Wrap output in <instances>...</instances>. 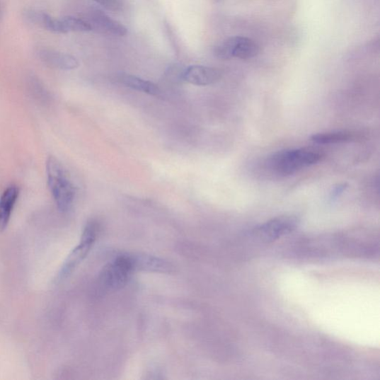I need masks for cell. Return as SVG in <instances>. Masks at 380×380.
I'll return each mask as SVG.
<instances>
[{"instance_id": "1", "label": "cell", "mask_w": 380, "mask_h": 380, "mask_svg": "<svg viewBox=\"0 0 380 380\" xmlns=\"http://www.w3.org/2000/svg\"><path fill=\"white\" fill-rule=\"evenodd\" d=\"M48 185L58 209L68 212L75 197V188L64 166L54 157H50L47 163Z\"/></svg>"}, {"instance_id": "2", "label": "cell", "mask_w": 380, "mask_h": 380, "mask_svg": "<svg viewBox=\"0 0 380 380\" xmlns=\"http://www.w3.org/2000/svg\"><path fill=\"white\" fill-rule=\"evenodd\" d=\"M322 156L309 149L279 151L268 161L270 169L280 175H291L321 160Z\"/></svg>"}, {"instance_id": "3", "label": "cell", "mask_w": 380, "mask_h": 380, "mask_svg": "<svg viewBox=\"0 0 380 380\" xmlns=\"http://www.w3.org/2000/svg\"><path fill=\"white\" fill-rule=\"evenodd\" d=\"M134 270L132 255L117 256L103 269L98 279L99 284L104 290H118L127 284Z\"/></svg>"}, {"instance_id": "4", "label": "cell", "mask_w": 380, "mask_h": 380, "mask_svg": "<svg viewBox=\"0 0 380 380\" xmlns=\"http://www.w3.org/2000/svg\"><path fill=\"white\" fill-rule=\"evenodd\" d=\"M98 226L95 221L88 222L84 228L79 246L68 255L59 272V280L69 277L73 271L85 260L97 239Z\"/></svg>"}, {"instance_id": "5", "label": "cell", "mask_w": 380, "mask_h": 380, "mask_svg": "<svg viewBox=\"0 0 380 380\" xmlns=\"http://www.w3.org/2000/svg\"><path fill=\"white\" fill-rule=\"evenodd\" d=\"M258 53L260 47L257 43L250 38L243 37L228 38L214 49L215 56L221 59H248L255 57Z\"/></svg>"}, {"instance_id": "6", "label": "cell", "mask_w": 380, "mask_h": 380, "mask_svg": "<svg viewBox=\"0 0 380 380\" xmlns=\"http://www.w3.org/2000/svg\"><path fill=\"white\" fill-rule=\"evenodd\" d=\"M298 222V219L292 216L277 217L257 227L254 234L264 241H275L292 233L296 229Z\"/></svg>"}, {"instance_id": "7", "label": "cell", "mask_w": 380, "mask_h": 380, "mask_svg": "<svg viewBox=\"0 0 380 380\" xmlns=\"http://www.w3.org/2000/svg\"><path fill=\"white\" fill-rule=\"evenodd\" d=\"M222 72L218 69L204 66H191L182 71L181 79L195 86H209L219 82Z\"/></svg>"}, {"instance_id": "8", "label": "cell", "mask_w": 380, "mask_h": 380, "mask_svg": "<svg viewBox=\"0 0 380 380\" xmlns=\"http://www.w3.org/2000/svg\"><path fill=\"white\" fill-rule=\"evenodd\" d=\"M87 21L92 25L93 29L96 28L106 34L118 37H123L127 34V29L124 25L100 11L91 12Z\"/></svg>"}, {"instance_id": "9", "label": "cell", "mask_w": 380, "mask_h": 380, "mask_svg": "<svg viewBox=\"0 0 380 380\" xmlns=\"http://www.w3.org/2000/svg\"><path fill=\"white\" fill-rule=\"evenodd\" d=\"M39 57L45 64L57 69L72 70L79 67L78 59L74 57L54 50H41Z\"/></svg>"}, {"instance_id": "10", "label": "cell", "mask_w": 380, "mask_h": 380, "mask_svg": "<svg viewBox=\"0 0 380 380\" xmlns=\"http://www.w3.org/2000/svg\"><path fill=\"white\" fill-rule=\"evenodd\" d=\"M17 186H10L0 197V233L4 231L11 219L12 211L19 197Z\"/></svg>"}, {"instance_id": "11", "label": "cell", "mask_w": 380, "mask_h": 380, "mask_svg": "<svg viewBox=\"0 0 380 380\" xmlns=\"http://www.w3.org/2000/svg\"><path fill=\"white\" fill-rule=\"evenodd\" d=\"M117 80L120 84L139 92L154 96H159L161 94V89L156 84L134 75L120 74Z\"/></svg>"}, {"instance_id": "12", "label": "cell", "mask_w": 380, "mask_h": 380, "mask_svg": "<svg viewBox=\"0 0 380 380\" xmlns=\"http://www.w3.org/2000/svg\"><path fill=\"white\" fill-rule=\"evenodd\" d=\"M25 17L30 22L42 27L47 31L64 34L62 21L53 18L47 13L30 10L26 12Z\"/></svg>"}, {"instance_id": "13", "label": "cell", "mask_w": 380, "mask_h": 380, "mask_svg": "<svg viewBox=\"0 0 380 380\" xmlns=\"http://www.w3.org/2000/svg\"><path fill=\"white\" fill-rule=\"evenodd\" d=\"M136 270H149L155 272H169L171 265L159 258L150 255H133Z\"/></svg>"}, {"instance_id": "14", "label": "cell", "mask_w": 380, "mask_h": 380, "mask_svg": "<svg viewBox=\"0 0 380 380\" xmlns=\"http://www.w3.org/2000/svg\"><path fill=\"white\" fill-rule=\"evenodd\" d=\"M351 134L345 132L318 133L311 136V141L318 144H332L351 141Z\"/></svg>"}, {"instance_id": "15", "label": "cell", "mask_w": 380, "mask_h": 380, "mask_svg": "<svg viewBox=\"0 0 380 380\" xmlns=\"http://www.w3.org/2000/svg\"><path fill=\"white\" fill-rule=\"evenodd\" d=\"M60 21H62L64 34L71 32L87 33L93 30L92 25L87 21L81 18L66 17L60 19Z\"/></svg>"}, {"instance_id": "16", "label": "cell", "mask_w": 380, "mask_h": 380, "mask_svg": "<svg viewBox=\"0 0 380 380\" xmlns=\"http://www.w3.org/2000/svg\"><path fill=\"white\" fill-rule=\"evenodd\" d=\"M97 3L111 11H119L122 8V0H95Z\"/></svg>"}, {"instance_id": "17", "label": "cell", "mask_w": 380, "mask_h": 380, "mask_svg": "<svg viewBox=\"0 0 380 380\" xmlns=\"http://www.w3.org/2000/svg\"><path fill=\"white\" fill-rule=\"evenodd\" d=\"M347 188V185H340L331 193V200L337 199Z\"/></svg>"}, {"instance_id": "18", "label": "cell", "mask_w": 380, "mask_h": 380, "mask_svg": "<svg viewBox=\"0 0 380 380\" xmlns=\"http://www.w3.org/2000/svg\"><path fill=\"white\" fill-rule=\"evenodd\" d=\"M2 13H3L2 4H1V1H0V20H1L2 18Z\"/></svg>"}]
</instances>
